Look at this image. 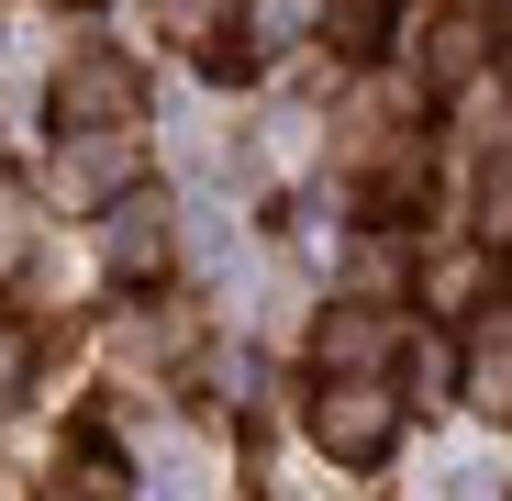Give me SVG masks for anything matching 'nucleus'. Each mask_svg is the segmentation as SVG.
Here are the masks:
<instances>
[{"instance_id": "f257e3e1", "label": "nucleus", "mask_w": 512, "mask_h": 501, "mask_svg": "<svg viewBox=\"0 0 512 501\" xmlns=\"http://www.w3.org/2000/svg\"><path fill=\"white\" fill-rule=\"evenodd\" d=\"M312 424H323L334 446H346V457H368V446H379V401H323Z\"/></svg>"}]
</instances>
